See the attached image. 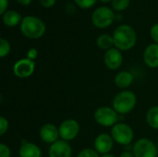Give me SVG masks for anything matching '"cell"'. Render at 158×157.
I'll use <instances>...</instances> for the list:
<instances>
[{"mask_svg":"<svg viewBox=\"0 0 158 157\" xmlns=\"http://www.w3.org/2000/svg\"><path fill=\"white\" fill-rule=\"evenodd\" d=\"M113 39L116 48L119 49L120 51H127L135 45L137 35L132 27L124 24L118 26L114 31Z\"/></svg>","mask_w":158,"mask_h":157,"instance_id":"cell-1","label":"cell"},{"mask_svg":"<svg viewBox=\"0 0 158 157\" xmlns=\"http://www.w3.org/2000/svg\"><path fill=\"white\" fill-rule=\"evenodd\" d=\"M45 24L34 16H26L20 22L21 33L29 39H39L45 32Z\"/></svg>","mask_w":158,"mask_h":157,"instance_id":"cell-2","label":"cell"},{"mask_svg":"<svg viewBox=\"0 0 158 157\" xmlns=\"http://www.w3.org/2000/svg\"><path fill=\"white\" fill-rule=\"evenodd\" d=\"M137 103L136 95L131 91H122L116 94L113 99V108L118 115L131 113Z\"/></svg>","mask_w":158,"mask_h":157,"instance_id":"cell-3","label":"cell"},{"mask_svg":"<svg viewBox=\"0 0 158 157\" xmlns=\"http://www.w3.org/2000/svg\"><path fill=\"white\" fill-rule=\"evenodd\" d=\"M111 136L117 143L127 146L133 141L134 132L130 125L126 123H117L112 127Z\"/></svg>","mask_w":158,"mask_h":157,"instance_id":"cell-4","label":"cell"},{"mask_svg":"<svg viewBox=\"0 0 158 157\" xmlns=\"http://www.w3.org/2000/svg\"><path fill=\"white\" fill-rule=\"evenodd\" d=\"M118 114L114 108L108 106L99 107L94 111V118L97 124L103 127H114L118 120Z\"/></svg>","mask_w":158,"mask_h":157,"instance_id":"cell-5","label":"cell"},{"mask_svg":"<svg viewBox=\"0 0 158 157\" xmlns=\"http://www.w3.org/2000/svg\"><path fill=\"white\" fill-rule=\"evenodd\" d=\"M115 19V13L107 6H100L96 8L92 15L93 24L99 28L105 29L110 26Z\"/></svg>","mask_w":158,"mask_h":157,"instance_id":"cell-6","label":"cell"},{"mask_svg":"<svg viewBox=\"0 0 158 157\" xmlns=\"http://www.w3.org/2000/svg\"><path fill=\"white\" fill-rule=\"evenodd\" d=\"M157 146L149 139H139L132 147V153L135 157H156Z\"/></svg>","mask_w":158,"mask_h":157,"instance_id":"cell-7","label":"cell"},{"mask_svg":"<svg viewBox=\"0 0 158 157\" xmlns=\"http://www.w3.org/2000/svg\"><path fill=\"white\" fill-rule=\"evenodd\" d=\"M59 135L62 140L69 142L74 140L80 132V124L77 120L68 118L59 126Z\"/></svg>","mask_w":158,"mask_h":157,"instance_id":"cell-8","label":"cell"},{"mask_svg":"<svg viewBox=\"0 0 158 157\" xmlns=\"http://www.w3.org/2000/svg\"><path fill=\"white\" fill-rule=\"evenodd\" d=\"M35 69V62L29 58H22L18 60L13 66V73L19 79H26L31 77Z\"/></svg>","mask_w":158,"mask_h":157,"instance_id":"cell-9","label":"cell"},{"mask_svg":"<svg viewBox=\"0 0 158 157\" xmlns=\"http://www.w3.org/2000/svg\"><path fill=\"white\" fill-rule=\"evenodd\" d=\"M114 145V140L111 135L107 133H100L94 140V149L98 153L103 155L109 154Z\"/></svg>","mask_w":158,"mask_h":157,"instance_id":"cell-10","label":"cell"},{"mask_svg":"<svg viewBox=\"0 0 158 157\" xmlns=\"http://www.w3.org/2000/svg\"><path fill=\"white\" fill-rule=\"evenodd\" d=\"M104 62L106 66L111 70L119 68L123 63V56L120 50L118 48H111L107 50L104 56Z\"/></svg>","mask_w":158,"mask_h":157,"instance_id":"cell-11","label":"cell"},{"mask_svg":"<svg viewBox=\"0 0 158 157\" xmlns=\"http://www.w3.org/2000/svg\"><path fill=\"white\" fill-rule=\"evenodd\" d=\"M72 149L69 143L64 140H58L50 145L48 151L49 157H71Z\"/></svg>","mask_w":158,"mask_h":157,"instance_id":"cell-12","label":"cell"},{"mask_svg":"<svg viewBox=\"0 0 158 157\" xmlns=\"http://www.w3.org/2000/svg\"><path fill=\"white\" fill-rule=\"evenodd\" d=\"M40 137L43 142L48 144H53L54 143L58 141L59 135V129L51 123H47L42 126L40 129Z\"/></svg>","mask_w":158,"mask_h":157,"instance_id":"cell-13","label":"cell"},{"mask_svg":"<svg viewBox=\"0 0 158 157\" xmlns=\"http://www.w3.org/2000/svg\"><path fill=\"white\" fill-rule=\"evenodd\" d=\"M144 63L152 68H158V44L152 43L146 47L143 53Z\"/></svg>","mask_w":158,"mask_h":157,"instance_id":"cell-14","label":"cell"},{"mask_svg":"<svg viewBox=\"0 0 158 157\" xmlns=\"http://www.w3.org/2000/svg\"><path fill=\"white\" fill-rule=\"evenodd\" d=\"M19 157H42V151L35 143L21 141V145L19 150Z\"/></svg>","mask_w":158,"mask_h":157,"instance_id":"cell-15","label":"cell"},{"mask_svg":"<svg viewBox=\"0 0 158 157\" xmlns=\"http://www.w3.org/2000/svg\"><path fill=\"white\" fill-rule=\"evenodd\" d=\"M133 81H134V77L129 71H120L116 75L114 79V82L116 86L121 89H126L130 87L132 84Z\"/></svg>","mask_w":158,"mask_h":157,"instance_id":"cell-16","label":"cell"},{"mask_svg":"<svg viewBox=\"0 0 158 157\" xmlns=\"http://www.w3.org/2000/svg\"><path fill=\"white\" fill-rule=\"evenodd\" d=\"M21 20L20 14L15 10H7L3 14V22L7 27L17 26Z\"/></svg>","mask_w":158,"mask_h":157,"instance_id":"cell-17","label":"cell"},{"mask_svg":"<svg viewBox=\"0 0 158 157\" xmlns=\"http://www.w3.org/2000/svg\"><path fill=\"white\" fill-rule=\"evenodd\" d=\"M96 43L99 48H101L103 50H106V51L113 48L112 46L115 45L113 36H111L107 33H104V34H101L100 36H98V38L96 40Z\"/></svg>","mask_w":158,"mask_h":157,"instance_id":"cell-18","label":"cell"},{"mask_svg":"<svg viewBox=\"0 0 158 157\" xmlns=\"http://www.w3.org/2000/svg\"><path fill=\"white\" fill-rule=\"evenodd\" d=\"M147 124L155 130H158V105L151 107L146 113Z\"/></svg>","mask_w":158,"mask_h":157,"instance_id":"cell-19","label":"cell"},{"mask_svg":"<svg viewBox=\"0 0 158 157\" xmlns=\"http://www.w3.org/2000/svg\"><path fill=\"white\" fill-rule=\"evenodd\" d=\"M131 0H112V6L116 11H123L125 10L129 5Z\"/></svg>","mask_w":158,"mask_h":157,"instance_id":"cell-20","label":"cell"},{"mask_svg":"<svg viewBox=\"0 0 158 157\" xmlns=\"http://www.w3.org/2000/svg\"><path fill=\"white\" fill-rule=\"evenodd\" d=\"M10 52V44L9 43L4 39H0V57H5Z\"/></svg>","mask_w":158,"mask_h":157,"instance_id":"cell-21","label":"cell"},{"mask_svg":"<svg viewBox=\"0 0 158 157\" xmlns=\"http://www.w3.org/2000/svg\"><path fill=\"white\" fill-rule=\"evenodd\" d=\"M77 157H100L99 154L94 150V149H90V148H85L81 150Z\"/></svg>","mask_w":158,"mask_h":157,"instance_id":"cell-22","label":"cell"},{"mask_svg":"<svg viewBox=\"0 0 158 157\" xmlns=\"http://www.w3.org/2000/svg\"><path fill=\"white\" fill-rule=\"evenodd\" d=\"M74 2L81 8H90L96 3V0H74Z\"/></svg>","mask_w":158,"mask_h":157,"instance_id":"cell-23","label":"cell"},{"mask_svg":"<svg viewBox=\"0 0 158 157\" xmlns=\"http://www.w3.org/2000/svg\"><path fill=\"white\" fill-rule=\"evenodd\" d=\"M8 130V121L5 117H0V135H4Z\"/></svg>","mask_w":158,"mask_h":157,"instance_id":"cell-24","label":"cell"},{"mask_svg":"<svg viewBox=\"0 0 158 157\" xmlns=\"http://www.w3.org/2000/svg\"><path fill=\"white\" fill-rule=\"evenodd\" d=\"M11 156V151L10 148L6 145L5 143L0 144V157H10Z\"/></svg>","mask_w":158,"mask_h":157,"instance_id":"cell-25","label":"cell"},{"mask_svg":"<svg viewBox=\"0 0 158 157\" xmlns=\"http://www.w3.org/2000/svg\"><path fill=\"white\" fill-rule=\"evenodd\" d=\"M150 34H151L152 39L156 42V43H157L158 44V23L155 24V25L151 28Z\"/></svg>","mask_w":158,"mask_h":157,"instance_id":"cell-26","label":"cell"},{"mask_svg":"<svg viewBox=\"0 0 158 157\" xmlns=\"http://www.w3.org/2000/svg\"><path fill=\"white\" fill-rule=\"evenodd\" d=\"M38 56V51L35 48H31L28 52H27V58L31 59V60H35L36 57Z\"/></svg>","mask_w":158,"mask_h":157,"instance_id":"cell-27","label":"cell"},{"mask_svg":"<svg viewBox=\"0 0 158 157\" xmlns=\"http://www.w3.org/2000/svg\"><path fill=\"white\" fill-rule=\"evenodd\" d=\"M39 1L44 7H51L56 3V0H39Z\"/></svg>","mask_w":158,"mask_h":157,"instance_id":"cell-28","label":"cell"},{"mask_svg":"<svg viewBox=\"0 0 158 157\" xmlns=\"http://www.w3.org/2000/svg\"><path fill=\"white\" fill-rule=\"evenodd\" d=\"M7 0H0V6H1V9H0V14H4L6 12V9L7 7Z\"/></svg>","mask_w":158,"mask_h":157,"instance_id":"cell-29","label":"cell"},{"mask_svg":"<svg viewBox=\"0 0 158 157\" xmlns=\"http://www.w3.org/2000/svg\"><path fill=\"white\" fill-rule=\"evenodd\" d=\"M119 157H135V156H134V155H133V153H132V152L126 151V152L122 153Z\"/></svg>","mask_w":158,"mask_h":157,"instance_id":"cell-30","label":"cell"},{"mask_svg":"<svg viewBox=\"0 0 158 157\" xmlns=\"http://www.w3.org/2000/svg\"><path fill=\"white\" fill-rule=\"evenodd\" d=\"M18 2H19V4H20L22 6H28L31 4V0H18Z\"/></svg>","mask_w":158,"mask_h":157,"instance_id":"cell-31","label":"cell"},{"mask_svg":"<svg viewBox=\"0 0 158 157\" xmlns=\"http://www.w3.org/2000/svg\"><path fill=\"white\" fill-rule=\"evenodd\" d=\"M100 157H115L114 155H111V154H106V155H103L102 156Z\"/></svg>","mask_w":158,"mask_h":157,"instance_id":"cell-32","label":"cell"},{"mask_svg":"<svg viewBox=\"0 0 158 157\" xmlns=\"http://www.w3.org/2000/svg\"><path fill=\"white\" fill-rule=\"evenodd\" d=\"M100 1H102V2H104V3H108V2H110L111 0H100Z\"/></svg>","mask_w":158,"mask_h":157,"instance_id":"cell-33","label":"cell"},{"mask_svg":"<svg viewBox=\"0 0 158 157\" xmlns=\"http://www.w3.org/2000/svg\"><path fill=\"white\" fill-rule=\"evenodd\" d=\"M156 146H157V148H158V140H157V144H156Z\"/></svg>","mask_w":158,"mask_h":157,"instance_id":"cell-34","label":"cell"}]
</instances>
